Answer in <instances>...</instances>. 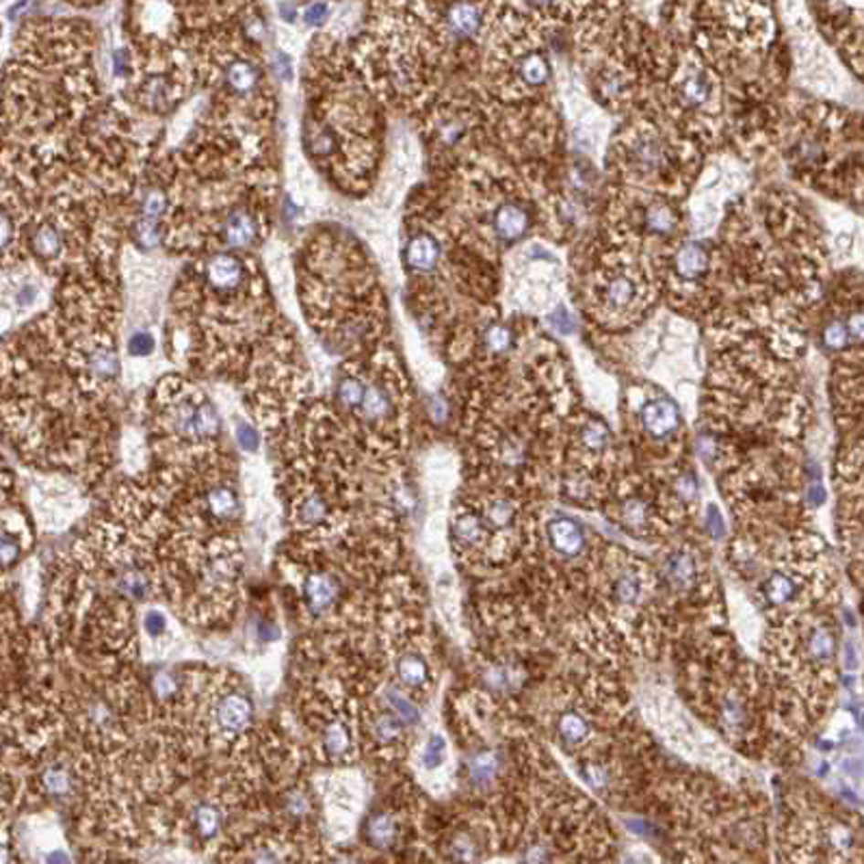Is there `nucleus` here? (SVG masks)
Returning a JSON list of instances; mask_svg holds the SVG:
<instances>
[{
  "instance_id": "nucleus-1",
  "label": "nucleus",
  "mask_w": 864,
  "mask_h": 864,
  "mask_svg": "<svg viewBox=\"0 0 864 864\" xmlns=\"http://www.w3.org/2000/svg\"><path fill=\"white\" fill-rule=\"evenodd\" d=\"M641 289H644V284H641L639 273H635L630 267H617L609 276L600 279L596 297L605 311H635L641 301Z\"/></svg>"
},
{
  "instance_id": "nucleus-2",
  "label": "nucleus",
  "mask_w": 864,
  "mask_h": 864,
  "mask_svg": "<svg viewBox=\"0 0 864 864\" xmlns=\"http://www.w3.org/2000/svg\"><path fill=\"white\" fill-rule=\"evenodd\" d=\"M627 152L630 167H633V172H637L639 176L657 178L665 176V174L669 172L671 150L669 145L665 143V139L655 132L635 137L633 142L628 143Z\"/></svg>"
},
{
  "instance_id": "nucleus-3",
  "label": "nucleus",
  "mask_w": 864,
  "mask_h": 864,
  "mask_svg": "<svg viewBox=\"0 0 864 864\" xmlns=\"http://www.w3.org/2000/svg\"><path fill=\"white\" fill-rule=\"evenodd\" d=\"M254 717V704L245 693L241 691H227L224 696L217 698V702L213 706V720H215V728L219 732L235 734L243 732L245 728L252 723Z\"/></svg>"
},
{
  "instance_id": "nucleus-4",
  "label": "nucleus",
  "mask_w": 864,
  "mask_h": 864,
  "mask_svg": "<svg viewBox=\"0 0 864 864\" xmlns=\"http://www.w3.org/2000/svg\"><path fill=\"white\" fill-rule=\"evenodd\" d=\"M641 425H644L648 436L665 440V437L676 434V429H679V407L669 399H655L646 403L644 410H641Z\"/></svg>"
},
{
  "instance_id": "nucleus-5",
  "label": "nucleus",
  "mask_w": 864,
  "mask_h": 864,
  "mask_svg": "<svg viewBox=\"0 0 864 864\" xmlns=\"http://www.w3.org/2000/svg\"><path fill=\"white\" fill-rule=\"evenodd\" d=\"M531 227V215L521 202H505L494 210L492 230L499 241H518Z\"/></svg>"
},
{
  "instance_id": "nucleus-6",
  "label": "nucleus",
  "mask_w": 864,
  "mask_h": 864,
  "mask_svg": "<svg viewBox=\"0 0 864 864\" xmlns=\"http://www.w3.org/2000/svg\"><path fill=\"white\" fill-rule=\"evenodd\" d=\"M548 540L554 551L564 557H576L585 551V531L572 518L559 516L548 522Z\"/></svg>"
},
{
  "instance_id": "nucleus-7",
  "label": "nucleus",
  "mask_w": 864,
  "mask_h": 864,
  "mask_svg": "<svg viewBox=\"0 0 864 864\" xmlns=\"http://www.w3.org/2000/svg\"><path fill=\"white\" fill-rule=\"evenodd\" d=\"M338 594H341V585L328 572H314L303 581V598H306L308 609L317 616H323L334 606Z\"/></svg>"
},
{
  "instance_id": "nucleus-8",
  "label": "nucleus",
  "mask_w": 864,
  "mask_h": 864,
  "mask_svg": "<svg viewBox=\"0 0 864 864\" xmlns=\"http://www.w3.org/2000/svg\"><path fill=\"white\" fill-rule=\"evenodd\" d=\"M711 265V254L709 249L704 248L702 243H687L676 252V260H674V269L676 276L685 282H693V279H700L709 271Z\"/></svg>"
},
{
  "instance_id": "nucleus-9",
  "label": "nucleus",
  "mask_w": 864,
  "mask_h": 864,
  "mask_svg": "<svg viewBox=\"0 0 864 864\" xmlns=\"http://www.w3.org/2000/svg\"><path fill=\"white\" fill-rule=\"evenodd\" d=\"M321 745H323L325 754L330 758H347L353 750V734L352 728L347 726L342 720H334L330 722L328 726L323 728V734H321Z\"/></svg>"
},
{
  "instance_id": "nucleus-10",
  "label": "nucleus",
  "mask_w": 864,
  "mask_h": 864,
  "mask_svg": "<svg viewBox=\"0 0 864 864\" xmlns=\"http://www.w3.org/2000/svg\"><path fill=\"white\" fill-rule=\"evenodd\" d=\"M366 838L377 849L393 848L396 838H399V823L390 813L373 815L369 823H366Z\"/></svg>"
},
{
  "instance_id": "nucleus-11",
  "label": "nucleus",
  "mask_w": 864,
  "mask_h": 864,
  "mask_svg": "<svg viewBox=\"0 0 864 864\" xmlns=\"http://www.w3.org/2000/svg\"><path fill=\"white\" fill-rule=\"evenodd\" d=\"M437 256H440V245L434 237L418 235L407 245V262L416 271H429L436 267Z\"/></svg>"
},
{
  "instance_id": "nucleus-12",
  "label": "nucleus",
  "mask_w": 864,
  "mask_h": 864,
  "mask_svg": "<svg viewBox=\"0 0 864 864\" xmlns=\"http://www.w3.org/2000/svg\"><path fill=\"white\" fill-rule=\"evenodd\" d=\"M679 93L682 102L689 104V107H702L711 96V83L706 74L700 72V69H689L679 83Z\"/></svg>"
},
{
  "instance_id": "nucleus-13",
  "label": "nucleus",
  "mask_w": 864,
  "mask_h": 864,
  "mask_svg": "<svg viewBox=\"0 0 864 864\" xmlns=\"http://www.w3.org/2000/svg\"><path fill=\"white\" fill-rule=\"evenodd\" d=\"M206 507H208V511L213 513V518H217V521H230V518H235L237 507H238L235 490H232L230 486L210 488L206 494Z\"/></svg>"
},
{
  "instance_id": "nucleus-14",
  "label": "nucleus",
  "mask_w": 864,
  "mask_h": 864,
  "mask_svg": "<svg viewBox=\"0 0 864 864\" xmlns=\"http://www.w3.org/2000/svg\"><path fill=\"white\" fill-rule=\"evenodd\" d=\"M328 503L317 492L306 494L295 507L297 522L303 524V527H317V524L325 522L328 521Z\"/></svg>"
},
{
  "instance_id": "nucleus-15",
  "label": "nucleus",
  "mask_w": 864,
  "mask_h": 864,
  "mask_svg": "<svg viewBox=\"0 0 864 864\" xmlns=\"http://www.w3.org/2000/svg\"><path fill=\"white\" fill-rule=\"evenodd\" d=\"M396 676L406 687L418 689L429 680V668L423 657L418 655H403L396 663Z\"/></svg>"
},
{
  "instance_id": "nucleus-16",
  "label": "nucleus",
  "mask_w": 864,
  "mask_h": 864,
  "mask_svg": "<svg viewBox=\"0 0 864 864\" xmlns=\"http://www.w3.org/2000/svg\"><path fill=\"white\" fill-rule=\"evenodd\" d=\"M39 782H42V789L46 791V796L66 797L74 786V775L66 764H50V767L44 769Z\"/></svg>"
},
{
  "instance_id": "nucleus-17",
  "label": "nucleus",
  "mask_w": 864,
  "mask_h": 864,
  "mask_svg": "<svg viewBox=\"0 0 864 864\" xmlns=\"http://www.w3.org/2000/svg\"><path fill=\"white\" fill-rule=\"evenodd\" d=\"M371 734L379 745H395L403 734V722L393 711H384L373 717Z\"/></svg>"
},
{
  "instance_id": "nucleus-18",
  "label": "nucleus",
  "mask_w": 864,
  "mask_h": 864,
  "mask_svg": "<svg viewBox=\"0 0 864 864\" xmlns=\"http://www.w3.org/2000/svg\"><path fill=\"white\" fill-rule=\"evenodd\" d=\"M448 25L459 35H475L481 28V7L477 5H455L448 9Z\"/></svg>"
},
{
  "instance_id": "nucleus-19",
  "label": "nucleus",
  "mask_w": 864,
  "mask_h": 864,
  "mask_svg": "<svg viewBox=\"0 0 864 864\" xmlns=\"http://www.w3.org/2000/svg\"><path fill=\"white\" fill-rule=\"evenodd\" d=\"M453 537L462 546H477L479 542L486 537V527H483V518L477 513H462L453 524Z\"/></svg>"
},
{
  "instance_id": "nucleus-20",
  "label": "nucleus",
  "mask_w": 864,
  "mask_h": 864,
  "mask_svg": "<svg viewBox=\"0 0 864 864\" xmlns=\"http://www.w3.org/2000/svg\"><path fill=\"white\" fill-rule=\"evenodd\" d=\"M668 576L676 587H691L696 581V559L687 553H679L669 559Z\"/></svg>"
},
{
  "instance_id": "nucleus-21",
  "label": "nucleus",
  "mask_w": 864,
  "mask_h": 864,
  "mask_svg": "<svg viewBox=\"0 0 864 864\" xmlns=\"http://www.w3.org/2000/svg\"><path fill=\"white\" fill-rule=\"evenodd\" d=\"M470 778L477 785H490L499 774V756L494 752H479L469 763Z\"/></svg>"
},
{
  "instance_id": "nucleus-22",
  "label": "nucleus",
  "mask_w": 864,
  "mask_h": 864,
  "mask_svg": "<svg viewBox=\"0 0 864 864\" xmlns=\"http://www.w3.org/2000/svg\"><path fill=\"white\" fill-rule=\"evenodd\" d=\"M194 826L202 838L217 837L221 827V810L215 804H200L194 813Z\"/></svg>"
},
{
  "instance_id": "nucleus-23",
  "label": "nucleus",
  "mask_w": 864,
  "mask_h": 864,
  "mask_svg": "<svg viewBox=\"0 0 864 864\" xmlns=\"http://www.w3.org/2000/svg\"><path fill=\"white\" fill-rule=\"evenodd\" d=\"M386 702L390 706V711H393V713L399 717L403 723H407V726H416L420 720L416 704H414L407 696H403L399 689H395V687L386 689Z\"/></svg>"
},
{
  "instance_id": "nucleus-24",
  "label": "nucleus",
  "mask_w": 864,
  "mask_h": 864,
  "mask_svg": "<svg viewBox=\"0 0 864 864\" xmlns=\"http://www.w3.org/2000/svg\"><path fill=\"white\" fill-rule=\"evenodd\" d=\"M559 734H562V739L570 745L583 743V741L589 737V726H587L585 717L579 713H572V711L564 713L562 717H559Z\"/></svg>"
},
{
  "instance_id": "nucleus-25",
  "label": "nucleus",
  "mask_w": 864,
  "mask_h": 864,
  "mask_svg": "<svg viewBox=\"0 0 864 864\" xmlns=\"http://www.w3.org/2000/svg\"><path fill=\"white\" fill-rule=\"evenodd\" d=\"M764 596H767L769 603L778 606L789 603V600L796 596V583H793L791 576L775 572V574L769 576L767 583H764Z\"/></svg>"
},
{
  "instance_id": "nucleus-26",
  "label": "nucleus",
  "mask_w": 864,
  "mask_h": 864,
  "mask_svg": "<svg viewBox=\"0 0 864 864\" xmlns=\"http://www.w3.org/2000/svg\"><path fill=\"white\" fill-rule=\"evenodd\" d=\"M581 440L587 451L600 453L609 447V429L605 427V423H600V420L596 418L587 420L581 429Z\"/></svg>"
},
{
  "instance_id": "nucleus-27",
  "label": "nucleus",
  "mask_w": 864,
  "mask_h": 864,
  "mask_svg": "<svg viewBox=\"0 0 864 864\" xmlns=\"http://www.w3.org/2000/svg\"><path fill=\"white\" fill-rule=\"evenodd\" d=\"M483 516H486V521L492 524V527L503 529V527H510V524L513 522V518H516V507H513L507 499H494L488 503Z\"/></svg>"
},
{
  "instance_id": "nucleus-28",
  "label": "nucleus",
  "mask_w": 864,
  "mask_h": 864,
  "mask_svg": "<svg viewBox=\"0 0 864 864\" xmlns=\"http://www.w3.org/2000/svg\"><path fill=\"white\" fill-rule=\"evenodd\" d=\"M639 589L641 585L635 572H622L616 583H613V594H616L617 600L624 605H633L635 600L639 598Z\"/></svg>"
},
{
  "instance_id": "nucleus-29",
  "label": "nucleus",
  "mask_w": 864,
  "mask_h": 864,
  "mask_svg": "<svg viewBox=\"0 0 864 864\" xmlns=\"http://www.w3.org/2000/svg\"><path fill=\"white\" fill-rule=\"evenodd\" d=\"M810 655H813V659H817V661H823V663L830 661V659L834 657V637L830 630H826V628L815 630L813 637H810Z\"/></svg>"
},
{
  "instance_id": "nucleus-30",
  "label": "nucleus",
  "mask_w": 864,
  "mask_h": 864,
  "mask_svg": "<svg viewBox=\"0 0 864 864\" xmlns=\"http://www.w3.org/2000/svg\"><path fill=\"white\" fill-rule=\"evenodd\" d=\"M22 554V544L16 535L9 531L0 529V568H9L14 565Z\"/></svg>"
},
{
  "instance_id": "nucleus-31",
  "label": "nucleus",
  "mask_w": 864,
  "mask_h": 864,
  "mask_svg": "<svg viewBox=\"0 0 864 864\" xmlns=\"http://www.w3.org/2000/svg\"><path fill=\"white\" fill-rule=\"evenodd\" d=\"M284 810H286V815H290L293 819H303V817L311 815L312 802H311V797H308L306 791L293 789L284 799Z\"/></svg>"
},
{
  "instance_id": "nucleus-32",
  "label": "nucleus",
  "mask_w": 864,
  "mask_h": 864,
  "mask_svg": "<svg viewBox=\"0 0 864 864\" xmlns=\"http://www.w3.org/2000/svg\"><path fill=\"white\" fill-rule=\"evenodd\" d=\"M152 691H154V696H159L161 700H169L176 696V693L180 691V682L176 679V674L167 669L154 674V679H152Z\"/></svg>"
},
{
  "instance_id": "nucleus-33",
  "label": "nucleus",
  "mask_w": 864,
  "mask_h": 864,
  "mask_svg": "<svg viewBox=\"0 0 864 864\" xmlns=\"http://www.w3.org/2000/svg\"><path fill=\"white\" fill-rule=\"evenodd\" d=\"M622 518L628 527L641 529L650 522V510H648V505L644 503V500L633 499V500H628L627 507L622 510Z\"/></svg>"
},
{
  "instance_id": "nucleus-34",
  "label": "nucleus",
  "mask_w": 864,
  "mask_h": 864,
  "mask_svg": "<svg viewBox=\"0 0 864 864\" xmlns=\"http://www.w3.org/2000/svg\"><path fill=\"white\" fill-rule=\"evenodd\" d=\"M445 758H447V743H445V739H442L440 734H434V737H429L427 745H425L423 764H425V767H427V769H436V767H440L442 763H445Z\"/></svg>"
},
{
  "instance_id": "nucleus-35",
  "label": "nucleus",
  "mask_w": 864,
  "mask_h": 864,
  "mask_svg": "<svg viewBox=\"0 0 864 864\" xmlns=\"http://www.w3.org/2000/svg\"><path fill=\"white\" fill-rule=\"evenodd\" d=\"M849 338H851V330H848V325H845L843 321H832V323L826 328V332H823V342H826L830 349L845 347Z\"/></svg>"
},
{
  "instance_id": "nucleus-36",
  "label": "nucleus",
  "mask_w": 864,
  "mask_h": 864,
  "mask_svg": "<svg viewBox=\"0 0 864 864\" xmlns=\"http://www.w3.org/2000/svg\"><path fill=\"white\" fill-rule=\"evenodd\" d=\"M16 241V221L7 208H0V254H5Z\"/></svg>"
},
{
  "instance_id": "nucleus-37",
  "label": "nucleus",
  "mask_w": 864,
  "mask_h": 864,
  "mask_svg": "<svg viewBox=\"0 0 864 864\" xmlns=\"http://www.w3.org/2000/svg\"><path fill=\"white\" fill-rule=\"evenodd\" d=\"M486 342H488V347L492 349V352H496V353L505 352V349L510 347V344H511V334H510V330H507V328H500V325H494V328H490V330H488V334H486Z\"/></svg>"
},
{
  "instance_id": "nucleus-38",
  "label": "nucleus",
  "mask_w": 864,
  "mask_h": 864,
  "mask_svg": "<svg viewBox=\"0 0 864 864\" xmlns=\"http://www.w3.org/2000/svg\"><path fill=\"white\" fill-rule=\"evenodd\" d=\"M143 622H145V630H148L152 637H159V635L165 633V628H167L165 616H163L159 609H150L148 613H145Z\"/></svg>"
},
{
  "instance_id": "nucleus-39",
  "label": "nucleus",
  "mask_w": 864,
  "mask_h": 864,
  "mask_svg": "<svg viewBox=\"0 0 864 864\" xmlns=\"http://www.w3.org/2000/svg\"><path fill=\"white\" fill-rule=\"evenodd\" d=\"M248 864H284V858L278 849L260 848L258 851H254V856L249 858Z\"/></svg>"
},
{
  "instance_id": "nucleus-40",
  "label": "nucleus",
  "mask_w": 864,
  "mask_h": 864,
  "mask_svg": "<svg viewBox=\"0 0 864 864\" xmlns=\"http://www.w3.org/2000/svg\"><path fill=\"white\" fill-rule=\"evenodd\" d=\"M583 778L587 780V785L596 786V789L606 785V772L603 767H598V764H587V767L583 769Z\"/></svg>"
},
{
  "instance_id": "nucleus-41",
  "label": "nucleus",
  "mask_w": 864,
  "mask_h": 864,
  "mask_svg": "<svg viewBox=\"0 0 864 864\" xmlns=\"http://www.w3.org/2000/svg\"><path fill=\"white\" fill-rule=\"evenodd\" d=\"M709 529H711V535H713V537L723 535V521H722V513H720V510H717V507H709Z\"/></svg>"
},
{
  "instance_id": "nucleus-42",
  "label": "nucleus",
  "mask_w": 864,
  "mask_h": 864,
  "mask_svg": "<svg viewBox=\"0 0 864 864\" xmlns=\"http://www.w3.org/2000/svg\"><path fill=\"white\" fill-rule=\"evenodd\" d=\"M238 440H241V445L248 448V451H254V448L258 447V437H256V434L249 427H241V431H238Z\"/></svg>"
},
{
  "instance_id": "nucleus-43",
  "label": "nucleus",
  "mask_w": 864,
  "mask_h": 864,
  "mask_svg": "<svg viewBox=\"0 0 864 864\" xmlns=\"http://www.w3.org/2000/svg\"><path fill=\"white\" fill-rule=\"evenodd\" d=\"M0 864H14L11 849L7 848V843H3V840H0Z\"/></svg>"
},
{
  "instance_id": "nucleus-44",
  "label": "nucleus",
  "mask_w": 864,
  "mask_h": 864,
  "mask_svg": "<svg viewBox=\"0 0 864 864\" xmlns=\"http://www.w3.org/2000/svg\"><path fill=\"white\" fill-rule=\"evenodd\" d=\"M46 864H69V858L63 854V851H55V854L48 856Z\"/></svg>"
},
{
  "instance_id": "nucleus-45",
  "label": "nucleus",
  "mask_w": 864,
  "mask_h": 864,
  "mask_svg": "<svg viewBox=\"0 0 864 864\" xmlns=\"http://www.w3.org/2000/svg\"><path fill=\"white\" fill-rule=\"evenodd\" d=\"M624 864H650V860H648L646 856H637V854H630L627 860H624Z\"/></svg>"
},
{
  "instance_id": "nucleus-46",
  "label": "nucleus",
  "mask_w": 864,
  "mask_h": 864,
  "mask_svg": "<svg viewBox=\"0 0 864 864\" xmlns=\"http://www.w3.org/2000/svg\"><path fill=\"white\" fill-rule=\"evenodd\" d=\"M336 864H358L355 860H349V858H342V860H338Z\"/></svg>"
}]
</instances>
